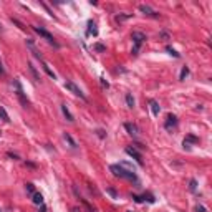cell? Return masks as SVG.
<instances>
[{"instance_id": "1", "label": "cell", "mask_w": 212, "mask_h": 212, "mask_svg": "<svg viewBox=\"0 0 212 212\" xmlns=\"http://www.w3.org/2000/svg\"><path fill=\"white\" fill-rule=\"evenodd\" d=\"M109 169H111V172L116 176V177H123V179H129V181H137L136 174H134V171H131V169H124L121 167L119 164H113L109 166Z\"/></svg>"}, {"instance_id": "2", "label": "cell", "mask_w": 212, "mask_h": 212, "mask_svg": "<svg viewBox=\"0 0 212 212\" xmlns=\"http://www.w3.org/2000/svg\"><path fill=\"white\" fill-rule=\"evenodd\" d=\"M131 38H133V41H134V47H133V55H137L141 50V45L144 43V40H146V35L144 33H141V31H133V35H131Z\"/></svg>"}, {"instance_id": "3", "label": "cell", "mask_w": 212, "mask_h": 212, "mask_svg": "<svg viewBox=\"0 0 212 212\" xmlns=\"http://www.w3.org/2000/svg\"><path fill=\"white\" fill-rule=\"evenodd\" d=\"M31 28H33V30L37 31V33L40 35L41 38H45V40H47V41H48V43H50V45H53V47H55V48H58V43H56V41H55V38H53V35L50 33V31H47V30H45V28H41V27H31Z\"/></svg>"}, {"instance_id": "4", "label": "cell", "mask_w": 212, "mask_h": 212, "mask_svg": "<svg viewBox=\"0 0 212 212\" xmlns=\"http://www.w3.org/2000/svg\"><path fill=\"white\" fill-rule=\"evenodd\" d=\"M65 88H66V90H70V91H71L73 94H76V96H80L81 100H86V96H84V93H83V91L80 90L78 86H76L75 83H73V81H66V83H65Z\"/></svg>"}, {"instance_id": "5", "label": "cell", "mask_w": 212, "mask_h": 212, "mask_svg": "<svg viewBox=\"0 0 212 212\" xmlns=\"http://www.w3.org/2000/svg\"><path fill=\"white\" fill-rule=\"evenodd\" d=\"M124 151H126V154H128V156H131L133 159H136L139 166H143V164H144V162H143V156H141V154L137 153V151L134 149V147H126Z\"/></svg>"}, {"instance_id": "6", "label": "cell", "mask_w": 212, "mask_h": 212, "mask_svg": "<svg viewBox=\"0 0 212 212\" xmlns=\"http://www.w3.org/2000/svg\"><path fill=\"white\" fill-rule=\"evenodd\" d=\"M124 128H126V131L131 134V136H134V137L139 136V128H137L134 123H124Z\"/></svg>"}, {"instance_id": "7", "label": "cell", "mask_w": 212, "mask_h": 212, "mask_svg": "<svg viewBox=\"0 0 212 212\" xmlns=\"http://www.w3.org/2000/svg\"><path fill=\"white\" fill-rule=\"evenodd\" d=\"M139 10H141V12H143V13H144V15H149V17H154V18H156V17H159V13H157V12H154V10H153V8H151V7H149V5H144V3H143V5H139Z\"/></svg>"}, {"instance_id": "8", "label": "cell", "mask_w": 212, "mask_h": 212, "mask_svg": "<svg viewBox=\"0 0 212 212\" xmlns=\"http://www.w3.org/2000/svg\"><path fill=\"white\" fill-rule=\"evenodd\" d=\"M177 126V118L174 114H169L167 116V121H166V129H172Z\"/></svg>"}, {"instance_id": "9", "label": "cell", "mask_w": 212, "mask_h": 212, "mask_svg": "<svg viewBox=\"0 0 212 212\" xmlns=\"http://www.w3.org/2000/svg\"><path fill=\"white\" fill-rule=\"evenodd\" d=\"M88 35H93V37H96L98 35V28H96V23L93 22V20H90L88 22V30H86Z\"/></svg>"}, {"instance_id": "10", "label": "cell", "mask_w": 212, "mask_h": 212, "mask_svg": "<svg viewBox=\"0 0 212 212\" xmlns=\"http://www.w3.org/2000/svg\"><path fill=\"white\" fill-rule=\"evenodd\" d=\"M61 111H63V114H65V118L68 119L70 123H73V121H75V118H73V114H71V113H70V109H68V106H66V104H61Z\"/></svg>"}, {"instance_id": "11", "label": "cell", "mask_w": 212, "mask_h": 212, "mask_svg": "<svg viewBox=\"0 0 212 212\" xmlns=\"http://www.w3.org/2000/svg\"><path fill=\"white\" fill-rule=\"evenodd\" d=\"M149 104H151V109H153V114H154V116H157V114H159V111H161V106L157 104V101L151 100V101H149Z\"/></svg>"}, {"instance_id": "12", "label": "cell", "mask_w": 212, "mask_h": 212, "mask_svg": "<svg viewBox=\"0 0 212 212\" xmlns=\"http://www.w3.org/2000/svg\"><path fill=\"white\" fill-rule=\"evenodd\" d=\"M33 204H37V206H41V204H43V196H41V194H38V192H35L33 194Z\"/></svg>"}, {"instance_id": "13", "label": "cell", "mask_w": 212, "mask_h": 212, "mask_svg": "<svg viewBox=\"0 0 212 212\" xmlns=\"http://www.w3.org/2000/svg\"><path fill=\"white\" fill-rule=\"evenodd\" d=\"M189 143H194V144L199 143V137H196V136H192V134H189V136H187L186 139H184V147H186Z\"/></svg>"}, {"instance_id": "14", "label": "cell", "mask_w": 212, "mask_h": 212, "mask_svg": "<svg viewBox=\"0 0 212 212\" xmlns=\"http://www.w3.org/2000/svg\"><path fill=\"white\" fill-rule=\"evenodd\" d=\"M41 66H43L45 73H47V75L50 76V78H53V80H55V73H53L51 70H50V66H48V65H47V63H45V61H41Z\"/></svg>"}, {"instance_id": "15", "label": "cell", "mask_w": 212, "mask_h": 212, "mask_svg": "<svg viewBox=\"0 0 212 212\" xmlns=\"http://www.w3.org/2000/svg\"><path fill=\"white\" fill-rule=\"evenodd\" d=\"M28 70H30V71H31V75L35 76V80H37V81H40V75L37 73V70H35L33 63H28Z\"/></svg>"}, {"instance_id": "16", "label": "cell", "mask_w": 212, "mask_h": 212, "mask_svg": "<svg viewBox=\"0 0 212 212\" xmlns=\"http://www.w3.org/2000/svg\"><path fill=\"white\" fill-rule=\"evenodd\" d=\"M126 104H128V108H134V98L133 94H126Z\"/></svg>"}, {"instance_id": "17", "label": "cell", "mask_w": 212, "mask_h": 212, "mask_svg": "<svg viewBox=\"0 0 212 212\" xmlns=\"http://www.w3.org/2000/svg\"><path fill=\"white\" fill-rule=\"evenodd\" d=\"M0 118H2L5 123H10V118H8V114H7V111L2 108V106H0Z\"/></svg>"}, {"instance_id": "18", "label": "cell", "mask_w": 212, "mask_h": 212, "mask_svg": "<svg viewBox=\"0 0 212 212\" xmlns=\"http://www.w3.org/2000/svg\"><path fill=\"white\" fill-rule=\"evenodd\" d=\"M65 139H66V141H68V143H70V146H71V147H76V143H75V141H73V137L70 136L68 133H65Z\"/></svg>"}, {"instance_id": "19", "label": "cell", "mask_w": 212, "mask_h": 212, "mask_svg": "<svg viewBox=\"0 0 212 212\" xmlns=\"http://www.w3.org/2000/svg\"><path fill=\"white\" fill-rule=\"evenodd\" d=\"M189 75V68H187V66H184V68H182V71H181V76H179V78L181 80H186V76Z\"/></svg>"}, {"instance_id": "20", "label": "cell", "mask_w": 212, "mask_h": 212, "mask_svg": "<svg viewBox=\"0 0 212 212\" xmlns=\"http://www.w3.org/2000/svg\"><path fill=\"white\" fill-rule=\"evenodd\" d=\"M189 187H190L192 192H196V190H197V181H196V179H192V181L189 182Z\"/></svg>"}, {"instance_id": "21", "label": "cell", "mask_w": 212, "mask_h": 212, "mask_svg": "<svg viewBox=\"0 0 212 212\" xmlns=\"http://www.w3.org/2000/svg\"><path fill=\"white\" fill-rule=\"evenodd\" d=\"M143 199H146L147 202H151V204H154V200H156L153 196H151V194H144V196H143Z\"/></svg>"}, {"instance_id": "22", "label": "cell", "mask_w": 212, "mask_h": 212, "mask_svg": "<svg viewBox=\"0 0 212 212\" xmlns=\"http://www.w3.org/2000/svg\"><path fill=\"white\" fill-rule=\"evenodd\" d=\"M166 50H167L169 53H171V55H172V56H176V58H179V56H181V55H179V53H177V51H176V50H172V48H171V47H166Z\"/></svg>"}, {"instance_id": "23", "label": "cell", "mask_w": 212, "mask_h": 212, "mask_svg": "<svg viewBox=\"0 0 212 212\" xmlns=\"http://www.w3.org/2000/svg\"><path fill=\"white\" fill-rule=\"evenodd\" d=\"M94 50H96V51H104L106 47H104V45H101V43H96V45H94Z\"/></svg>"}, {"instance_id": "24", "label": "cell", "mask_w": 212, "mask_h": 212, "mask_svg": "<svg viewBox=\"0 0 212 212\" xmlns=\"http://www.w3.org/2000/svg\"><path fill=\"white\" fill-rule=\"evenodd\" d=\"M106 192H108L111 197H114V199H116V196H118V194H116V190H114V189H111V187H108V189H106Z\"/></svg>"}, {"instance_id": "25", "label": "cell", "mask_w": 212, "mask_h": 212, "mask_svg": "<svg viewBox=\"0 0 212 212\" xmlns=\"http://www.w3.org/2000/svg\"><path fill=\"white\" fill-rule=\"evenodd\" d=\"M27 190H28L30 194H35V187H33V184H31V182H28V184H27Z\"/></svg>"}, {"instance_id": "26", "label": "cell", "mask_w": 212, "mask_h": 212, "mask_svg": "<svg viewBox=\"0 0 212 212\" xmlns=\"http://www.w3.org/2000/svg\"><path fill=\"white\" fill-rule=\"evenodd\" d=\"M133 199H134V202H137V204H141V202L144 200L141 196H136V194H133Z\"/></svg>"}, {"instance_id": "27", "label": "cell", "mask_w": 212, "mask_h": 212, "mask_svg": "<svg viewBox=\"0 0 212 212\" xmlns=\"http://www.w3.org/2000/svg\"><path fill=\"white\" fill-rule=\"evenodd\" d=\"M81 202L84 204V207H86V209L90 210V212H94V209H93V207H91V206H90V204H88V202H86V200H84V199H81Z\"/></svg>"}, {"instance_id": "28", "label": "cell", "mask_w": 212, "mask_h": 212, "mask_svg": "<svg viewBox=\"0 0 212 212\" xmlns=\"http://www.w3.org/2000/svg\"><path fill=\"white\" fill-rule=\"evenodd\" d=\"M126 18H129V15H116V20H118V22H121V20H126Z\"/></svg>"}, {"instance_id": "29", "label": "cell", "mask_w": 212, "mask_h": 212, "mask_svg": "<svg viewBox=\"0 0 212 212\" xmlns=\"http://www.w3.org/2000/svg\"><path fill=\"white\" fill-rule=\"evenodd\" d=\"M100 80H101V84H103L104 88H109V83H108V81H104V78H100Z\"/></svg>"}, {"instance_id": "30", "label": "cell", "mask_w": 212, "mask_h": 212, "mask_svg": "<svg viewBox=\"0 0 212 212\" xmlns=\"http://www.w3.org/2000/svg\"><path fill=\"white\" fill-rule=\"evenodd\" d=\"M196 210H197V212H206V207H202V206H197V207H196Z\"/></svg>"}, {"instance_id": "31", "label": "cell", "mask_w": 212, "mask_h": 212, "mask_svg": "<svg viewBox=\"0 0 212 212\" xmlns=\"http://www.w3.org/2000/svg\"><path fill=\"white\" fill-rule=\"evenodd\" d=\"M98 136H100V137H104V131H101V129H98Z\"/></svg>"}, {"instance_id": "32", "label": "cell", "mask_w": 212, "mask_h": 212, "mask_svg": "<svg viewBox=\"0 0 212 212\" xmlns=\"http://www.w3.org/2000/svg\"><path fill=\"white\" fill-rule=\"evenodd\" d=\"M3 73V68H2V63H0V75Z\"/></svg>"}, {"instance_id": "33", "label": "cell", "mask_w": 212, "mask_h": 212, "mask_svg": "<svg viewBox=\"0 0 212 212\" xmlns=\"http://www.w3.org/2000/svg\"><path fill=\"white\" fill-rule=\"evenodd\" d=\"M128 212H133V210H128Z\"/></svg>"}]
</instances>
